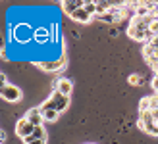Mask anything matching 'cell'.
<instances>
[{
  "label": "cell",
  "instance_id": "6da1fadb",
  "mask_svg": "<svg viewBox=\"0 0 158 144\" xmlns=\"http://www.w3.org/2000/svg\"><path fill=\"white\" fill-rule=\"evenodd\" d=\"M68 106H69V96H64L58 90H52V94L48 96V100L43 102L39 108L41 110H56L58 114H62V111L68 110Z\"/></svg>",
  "mask_w": 158,
  "mask_h": 144
},
{
  "label": "cell",
  "instance_id": "7a4b0ae2",
  "mask_svg": "<svg viewBox=\"0 0 158 144\" xmlns=\"http://www.w3.org/2000/svg\"><path fill=\"white\" fill-rule=\"evenodd\" d=\"M35 29L33 25H29V23H19V25H15L14 31H12V37L15 42H29V38H35Z\"/></svg>",
  "mask_w": 158,
  "mask_h": 144
},
{
  "label": "cell",
  "instance_id": "3957f363",
  "mask_svg": "<svg viewBox=\"0 0 158 144\" xmlns=\"http://www.w3.org/2000/svg\"><path fill=\"white\" fill-rule=\"evenodd\" d=\"M68 63V58L66 56H62V58H56V60H44V62H35V66L39 69L46 71V73H58V71H62L66 67Z\"/></svg>",
  "mask_w": 158,
  "mask_h": 144
},
{
  "label": "cell",
  "instance_id": "277c9868",
  "mask_svg": "<svg viewBox=\"0 0 158 144\" xmlns=\"http://www.w3.org/2000/svg\"><path fill=\"white\" fill-rule=\"evenodd\" d=\"M0 96H2L4 102L15 104V102H19V100L23 98V92H21V89H18L15 85H8V86H2V89H0Z\"/></svg>",
  "mask_w": 158,
  "mask_h": 144
},
{
  "label": "cell",
  "instance_id": "5b68a950",
  "mask_svg": "<svg viewBox=\"0 0 158 144\" xmlns=\"http://www.w3.org/2000/svg\"><path fill=\"white\" fill-rule=\"evenodd\" d=\"M33 131H35V125L29 121V119H19L18 123H15V134L23 140V138H27V137H31L33 134Z\"/></svg>",
  "mask_w": 158,
  "mask_h": 144
},
{
  "label": "cell",
  "instance_id": "8992f818",
  "mask_svg": "<svg viewBox=\"0 0 158 144\" xmlns=\"http://www.w3.org/2000/svg\"><path fill=\"white\" fill-rule=\"evenodd\" d=\"M54 90L62 92L64 96H69L72 90H73V83L69 81V79H66V77H60V79H56V83H54Z\"/></svg>",
  "mask_w": 158,
  "mask_h": 144
},
{
  "label": "cell",
  "instance_id": "52a82bcc",
  "mask_svg": "<svg viewBox=\"0 0 158 144\" xmlns=\"http://www.w3.org/2000/svg\"><path fill=\"white\" fill-rule=\"evenodd\" d=\"M25 119H29L35 127L44 125V117H43V111H41V108H39V106L37 108H31L27 114H25Z\"/></svg>",
  "mask_w": 158,
  "mask_h": 144
},
{
  "label": "cell",
  "instance_id": "ba28073f",
  "mask_svg": "<svg viewBox=\"0 0 158 144\" xmlns=\"http://www.w3.org/2000/svg\"><path fill=\"white\" fill-rule=\"evenodd\" d=\"M50 37H52V27H37L35 29V42L44 44L50 41Z\"/></svg>",
  "mask_w": 158,
  "mask_h": 144
},
{
  "label": "cell",
  "instance_id": "9c48e42d",
  "mask_svg": "<svg viewBox=\"0 0 158 144\" xmlns=\"http://www.w3.org/2000/svg\"><path fill=\"white\" fill-rule=\"evenodd\" d=\"M69 18H72L73 21H77V23H83V25H87V23H91V21L94 19L89 12H85V8H79V10L73 12L72 15H69Z\"/></svg>",
  "mask_w": 158,
  "mask_h": 144
},
{
  "label": "cell",
  "instance_id": "30bf717a",
  "mask_svg": "<svg viewBox=\"0 0 158 144\" xmlns=\"http://www.w3.org/2000/svg\"><path fill=\"white\" fill-rule=\"evenodd\" d=\"M79 8H83L81 0H66V2H62V10H64L68 15H72L73 12H77Z\"/></svg>",
  "mask_w": 158,
  "mask_h": 144
},
{
  "label": "cell",
  "instance_id": "8fae6325",
  "mask_svg": "<svg viewBox=\"0 0 158 144\" xmlns=\"http://www.w3.org/2000/svg\"><path fill=\"white\" fill-rule=\"evenodd\" d=\"M114 2H108V0H100V2H97V15L98 14H108L110 10H112Z\"/></svg>",
  "mask_w": 158,
  "mask_h": 144
},
{
  "label": "cell",
  "instance_id": "7c38bea8",
  "mask_svg": "<svg viewBox=\"0 0 158 144\" xmlns=\"http://www.w3.org/2000/svg\"><path fill=\"white\" fill-rule=\"evenodd\" d=\"M94 19H98V21H104V23H118V19H116V15L112 14V12H108V14H98V15H94Z\"/></svg>",
  "mask_w": 158,
  "mask_h": 144
},
{
  "label": "cell",
  "instance_id": "4fadbf2b",
  "mask_svg": "<svg viewBox=\"0 0 158 144\" xmlns=\"http://www.w3.org/2000/svg\"><path fill=\"white\" fill-rule=\"evenodd\" d=\"M35 140H46V129H44V125H41V127H35V131H33V134H31Z\"/></svg>",
  "mask_w": 158,
  "mask_h": 144
},
{
  "label": "cell",
  "instance_id": "5bb4252c",
  "mask_svg": "<svg viewBox=\"0 0 158 144\" xmlns=\"http://www.w3.org/2000/svg\"><path fill=\"white\" fill-rule=\"evenodd\" d=\"M43 111V117H44V121H56V119L60 117V114L56 110H41Z\"/></svg>",
  "mask_w": 158,
  "mask_h": 144
},
{
  "label": "cell",
  "instance_id": "9a60e30c",
  "mask_svg": "<svg viewBox=\"0 0 158 144\" xmlns=\"http://www.w3.org/2000/svg\"><path fill=\"white\" fill-rule=\"evenodd\" d=\"M147 110H151V96H145L139 102V111H147Z\"/></svg>",
  "mask_w": 158,
  "mask_h": 144
},
{
  "label": "cell",
  "instance_id": "2e32d148",
  "mask_svg": "<svg viewBox=\"0 0 158 144\" xmlns=\"http://www.w3.org/2000/svg\"><path fill=\"white\" fill-rule=\"evenodd\" d=\"M83 8H85V12H89L93 18L97 15V2H83Z\"/></svg>",
  "mask_w": 158,
  "mask_h": 144
},
{
  "label": "cell",
  "instance_id": "e0dca14e",
  "mask_svg": "<svg viewBox=\"0 0 158 144\" xmlns=\"http://www.w3.org/2000/svg\"><path fill=\"white\" fill-rule=\"evenodd\" d=\"M127 81H129V85L135 86V85H141V83H143V79H141V75H135V73H133V75L127 77Z\"/></svg>",
  "mask_w": 158,
  "mask_h": 144
},
{
  "label": "cell",
  "instance_id": "ac0fdd59",
  "mask_svg": "<svg viewBox=\"0 0 158 144\" xmlns=\"http://www.w3.org/2000/svg\"><path fill=\"white\" fill-rule=\"evenodd\" d=\"M23 144H46V140H35L33 137H27L23 138Z\"/></svg>",
  "mask_w": 158,
  "mask_h": 144
},
{
  "label": "cell",
  "instance_id": "d6986e66",
  "mask_svg": "<svg viewBox=\"0 0 158 144\" xmlns=\"http://www.w3.org/2000/svg\"><path fill=\"white\" fill-rule=\"evenodd\" d=\"M151 86H152V89L158 92V75H154V77H152V81H151Z\"/></svg>",
  "mask_w": 158,
  "mask_h": 144
}]
</instances>
